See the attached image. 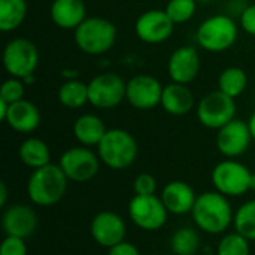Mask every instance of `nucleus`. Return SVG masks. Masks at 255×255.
<instances>
[{
	"instance_id": "f257e3e1",
	"label": "nucleus",
	"mask_w": 255,
	"mask_h": 255,
	"mask_svg": "<svg viewBox=\"0 0 255 255\" xmlns=\"http://www.w3.org/2000/svg\"><path fill=\"white\" fill-rule=\"evenodd\" d=\"M191 218L203 233L223 235L233 224L235 212L224 194L218 191H206L197 196Z\"/></svg>"
},
{
	"instance_id": "f03ea898",
	"label": "nucleus",
	"mask_w": 255,
	"mask_h": 255,
	"mask_svg": "<svg viewBox=\"0 0 255 255\" xmlns=\"http://www.w3.org/2000/svg\"><path fill=\"white\" fill-rule=\"evenodd\" d=\"M67 184L69 179L60 164L49 163L31 172L27 181V196L36 206H54L64 197Z\"/></svg>"
},
{
	"instance_id": "7ed1b4c3",
	"label": "nucleus",
	"mask_w": 255,
	"mask_h": 255,
	"mask_svg": "<svg viewBox=\"0 0 255 255\" xmlns=\"http://www.w3.org/2000/svg\"><path fill=\"white\" fill-rule=\"evenodd\" d=\"M117 25L103 16H87L73 30V40L78 49L87 55H102L111 51L117 42Z\"/></svg>"
},
{
	"instance_id": "20e7f679",
	"label": "nucleus",
	"mask_w": 255,
	"mask_h": 255,
	"mask_svg": "<svg viewBox=\"0 0 255 255\" xmlns=\"http://www.w3.org/2000/svg\"><path fill=\"white\" fill-rule=\"evenodd\" d=\"M97 155L106 167L124 170L130 167L139 154V146L131 133L124 128H108L106 134L97 145Z\"/></svg>"
},
{
	"instance_id": "39448f33",
	"label": "nucleus",
	"mask_w": 255,
	"mask_h": 255,
	"mask_svg": "<svg viewBox=\"0 0 255 255\" xmlns=\"http://www.w3.org/2000/svg\"><path fill=\"white\" fill-rule=\"evenodd\" d=\"M239 36V27L236 21L226 15L217 13L206 18L196 31L197 45L208 52H224L230 49Z\"/></svg>"
},
{
	"instance_id": "423d86ee",
	"label": "nucleus",
	"mask_w": 255,
	"mask_h": 255,
	"mask_svg": "<svg viewBox=\"0 0 255 255\" xmlns=\"http://www.w3.org/2000/svg\"><path fill=\"white\" fill-rule=\"evenodd\" d=\"M1 63L9 76L25 79L33 76L39 66V49L25 37H13L3 48Z\"/></svg>"
},
{
	"instance_id": "0eeeda50",
	"label": "nucleus",
	"mask_w": 255,
	"mask_h": 255,
	"mask_svg": "<svg viewBox=\"0 0 255 255\" xmlns=\"http://www.w3.org/2000/svg\"><path fill=\"white\" fill-rule=\"evenodd\" d=\"M251 176L253 172L245 164L236 158H226L212 169L211 181L215 191L226 197H239L251 191Z\"/></svg>"
},
{
	"instance_id": "6e6552de",
	"label": "nucleus",
	"mask_w": 255,
	"mask_h": 255,
	"mask_svg": "<svg viewBox=\"0 0 255 255\" xmlns=\"http://www.w3.org/2000/svg\"><path fill=\"white\" fill-rule=\"evenodd\" d=\"M196 117L203 127L220 130L236 118V99L220 90H214L199 100L196 105Z\"/></svg>"
},
{
	"instance_id": "1a4fd4ad",
	"label": "nucleus",
	"mask_w": 255,
	"mask_h": 255,
	"mask_svg": "<svg viewBox=\"0 0 255 255\" xmlns=\"http://www.w3.org/2000/svg\"><path fill=\"white\" fill-rule=\"evenodd\" d=\"M88 103L100 111L114 109L126 100V85L120 75L103 72L91 78L88 82Z\"/></svg>"
},
{
	"instance_id": "9d476101",
	"label": "nucleus",
	"mask_w": 255,
	"mask_h": 255,
	"mask_svg": "<svg viewBox=\"0 0 255 255\" xmlns=\"http://www.w3.org/2000/svg\"><path fill=\"white\" fill-rule=\"evenodd\" d=\"M100 158L91 148L79 145L66 149L60 157V167L72 182H88L97 176L100 169Z\"/></svg>"
},
{
	"instance_id": "9b49d317",
	"label": "nucleus",
	"mask_w": 255,
	"mask_h": 255,
	"mask_svg": "<svg viewBox=\"0 0 255 255\" xmlns=\"http://www.w3.org/2000/svg\"><path fill=\"white\" fill-rule=\"evenodd\" d=\"M167 209L160 197L133 196L128 202V217L131 223L145 232H157L164 227L167 221Z\"/></svg>"
},
{
	"instance_id": "f8f14e48",
	"label": "nucleus",
	"mask_w": 255,
	"mask_h": 255,
	"mask_svg": "<svg viewBox=\"0 0 255 255\" xmlns=\"http://www.w3.org/2000/svg\"><path fill=\"white\" fill-rule=\"evenodd\" d=\"M164 85L152 75H136L127 81L126 100L137 111H151L161 103Z\"/></svg>"
},
{
	"instance_id": "ddd939ff",
	"label": "nucleus",
	"mask_w": 255,
	"mask_h": 255,
	"mask_svg": "<svg viewBox=\"0 0 255 255\" xmlns=\"http://www.w3.org/2000/svg\"><path fill=\"white\" fill-rule=\"evenodd\" d=\"M175 28V22L169 18L164 9H149L140 13L134 22V33L137 39L148 45H158L166 42Z\"/></svg>"
},
{
	"instance_id": "4468645a",
	"label": "nucleus",
	"mask_w": 255,
	"mask_h": 255,
	"mask_svg": "<svg viewBox=\"0 0 255 255\" xmlns=\"http://www.w3.org/2000/svg\"><path fill=\"white\" fill-rule=\"evenodd\" d=\"M253 142L248 121L235 118L220 130H217L215 143L226 158H238L244 155Z\"/></svg>"
},
{
	"instance_id": "2eb2a0df",
	"label": "nucleus",
	"mask_w": 255,
	"mask_h": 255,
	"mask_svg": "<svg viewBox=\"0 0 255 255\" xmlns=\"http://www.w3.org/2000/svg\"><path fill=\"white\" fill-rule=\"evenodd\" d=\"M90 235L93 241L102 248H112L126 241L127 226L123 217L112 211H102L96 214L90 223Z\"/></svg>"
},
{
	"instance_id": "dca6fc26",
	"label": "nucleus",
	"mask_w": 255,
	"mask_h": 255,
	"mask_svg": "<svg viewBox=\"0 0 255 255\" xmlns=\"http://www.w3.org/2000/svg\"><path fill=\"white\" fill-rule=\"evenodd\" d=\"M37 224H39L37 214L28 205L15 203L3 209L1 229L4 232V236L28 239L36 233Z\"/></svg>"
},
{
	"instance_id": "f3484780",
	"label": "nucleus",
	"mask_w": 255,
	"mask_h": 255,
	"mask_svg": "<svg viewBox=\"0 0 255 255\" xmlns=\"http://www.w3.org/2000/svg\"><path fill=\"white\" fill-rule=\"evenodd\" d=\"M202 67L200 55L196 46L184 45L175 49L167 60V75L172 82L178 84H191Z\"/></svg>"
},
{
	"instance_id": "a211bd4d",
	"label": "nucleus",
	"mask_w": 255,
	"mask_h": 255,
	"mask_svg": "<svg viewBox=\"0 0 255 255\" xmlns=\"http://www.w3.org/2000/svg\"><path fill=\"white\" fill-rule=\"evenodd\" d=\"M160 199L164 203L169 214L187 215L191 214L197 194L194 193L190 184L184 181H172L163 187Z\"/></svg>"
},
{
	"instance_id": "6ab92c4d",
	"label": "nucleus",
	"mask_w": 255,
	"mask_h": 255,
	"mask_svg": "<svg viewBox=\"0 0 255 255\" xmlns=\"http://www.w3.org/2000/svg\"><path fill=\"white\" fill-rule=\"evenodd\" d=\"M40 121L42 115L39 108L33 102L22 99L9 105L7 115L3 123H6L7 127L16 133L30 134L40 126Z\"/></svg>"
},
{
	"instance_id": "aec40b11",
	"label": "nucleus",
	"mask_w": 255,
	"mask_h": 255,
	"mask_svg": "<svg viewBox=\"0 0 255 255\" xmlns=\"http://www.w3.org/2000/svg\"><path fill=\"white\" fill-rule=\"evenodd\" d=\"M164 112L173 117H184L196 108V100L191 88L185 84L170 82L164 85L161 94V103Z\"/></svg>"
},
{
	"instance_id": "412c9836",
	"label": "nucleus",
	"mask_w": 255,
	"mask_h": 255,
	"mask_svg": "<svg viewBox=\"0 0 255 255\" xmlns=\"http://www.w3.org/2000/svg\"><path fill=\"white\" fill-rule=\"evenodd\" d=\"M49 16L58 28L75 30L87 18V6L84 0H52Z\"/></svg>"
},
{
	"instance_id": "4be33fe9",
	"label": "nucleus",
	"mask_w": 255,
	"mask_h": 255,
	"mask_svg": "<svg viewBox=\"0 0 255 255\" xmlns=\"http://www.w3.org/2000/svg\"><path fill=\"white\" fill-rule=\"evenodd\" d=\"M108 128L103 120L96 114H82L73 123V136L79 145L93 148L100 143Z\"/></svg>"
},
{
	"instance_id": "5701e85b",
	"label": "nucleus",
	"mask_w": 255,
	"mask_h": 255,
	"mask_svg": "<svg viewBox=\"0 0 255 255\" xmlns=\"http://www.w3.org/2000/svg\"><path fill=\"white\" fill-rule=\"evenodd\" d=\"M18 157L22 164L30 169H39L51 163V151L45 140L39 137H27L18 148Z\"/></svg>"
},
{
	"instance_id": "b1692460",
	"label": "nucleus",
	"mask_w": 255,
	"mask_h": 255,
	"mask_svg": "<svg viewBox=\"0 0 255 255\" xmlns=\"http://www.w3.org/2000/svg\"><path fill=\"white\" fill-rule=\"evenodd\" d=\"M60 105L67 109H79L88 103V84L76 78L66 79L57 93Z\"/></svg>"
},
{
	"instance_id": "393cba45",
	"label": "nucleus",
	"mask_w": 255,
	"mask_h": 255,
	"mask_svg": "<svg viewBox=\"0 0 255 255\" xmlns=\"http://www.w3.org/2000/svg\"><path fill=\"white\" fill-rule=\"evenodd\" d=\"M27 12L25 0H0V30L9 33L19 28L27 18Z\"/></svg>"
},
{
	"instance_id": "a878e982",
	"label": "nucleus",
	"mask_w": 255,
	"mask_h": 255,
	"mask_svg": "<svg viewBox=\"0 0 255 255\" xmlns=\"http://www.w3.org/2000/svg\"><path fill=\"white\" fill-rule=\"evenodd\" d=\"M247 87H248V75L242 67L238 66L226 67L218 76V90L233 99L242 96Z\"/></svg>"
},
{
	"instance_id": "bb28decb",
	"label": "nucleus",
	"mask_w": 255,
	"mask_h": 255,
	"mask_svg": "<svg viewBox=\"0 0 255 255\" xmlns=\"http://www.w3.org/2000/svg\"><path fill=\"white\" fill-rule=\"evenodd\" d=\"M200 248V236L196 229L181 227L170 238V250L175 255H196Z\"/></svg>"
},
{
	"instance_id": "cd10ccee",
	"label": "nucleus",
	"mask_w": 255,
	"mask_h": 255,
	"mask_svg": "<svg viewBox=\"0 0 255 255\" xmlns=\"http://www.w3.org/2000/svg\"><path fill=\"white\" fill-rule=\"evenodd\" d=\"M235 232L245 236L248 241L255 242V199L245 202L235 212L233 220Z\"/></svg>"
},
{
	"instance_id": "c85d7f7f",
	"label": "nucleus",
	"mask_w": 255,
	"mask_h": 255,
	"mask_svg": "<svg viewBox=\"0 0 255 255\" xmlns=\"http://www.w3.org/2000/svg\"><path fill=\"white\" fill-rule=\"evenodd\" d=\"M217 255H251V241L238 232L226 233L217 245Z\"/></svg>"
},
{
	"instance_id": "c756f323",
	"label": "nucleus",
	"mask_w": 255,
	"mask_h": 255,
	"mask_svg": "<svg viewBox=\"0 0 255 255\" xmlns=\"http://www.w3.org/2000/svg\"><path fill=\"white\" fill-rule=\"evenodd\" d=\"M164 10L175 25L185 24L196 15L197 0H169Z\"/></svg>"
},
{
	"instance_id": "7c9ffc66",
	"label": "nucleus",
	"mask_w": 255,
	"mask_h": 255,
	"mask_svg": "<svg viewBox=\"0 0 255 255\" xmlns=\"http://www.w3.org/2000/svg\"><path fill=\"white\" fill-rule=\"evenodd\" d=\"M25 94V82L19 78L9 76L3 81L0 87V100H4L6 103H15L24 99Z\"/></svg>"
},
{
	"instance_id": "2f4dec72",
	"label": "nucleus",
	"mask_w": 255,
	"mask_h": 255,
	"mask_svg": "<svg viewBox=\"0 0 255 255\" xmlns=\"http://www.w3.org/2000/svg\"><path fill=\"white\" fill-rule=\"evenodd\" d=\"M133 191L136 196H152L157 193V179L151 173H140L134 178Z\"/></svg>"
},
{
	"instance_id": "473e14b6",
	"label": "nucleus",
	"mask_w": 255,
	"mask_h": 255,
	"mask_svg": "<svg viewBox=\"0 0 255 255\" xmlns=\"http://www.w3.org/2000/svg\"><path fill=\"white\" fill-rule=\"evenodd\" d=\"M0 255H27L25 239L4 236V239L0 244Z\"/></svg>"
},
{
	"instance_id": "72a5a7b5",
	"label": "nucleus",
	"mask_w": 255,
	"mask_h": 255,
	"mask_svg": "<svg viewBox=\"0 0 255 255\" xmlns=\"http://www.w3.org/2000/svg\"><path fill=\"white\" fill-rule=\"evenodd\" d=\"M239 24L245 33L255 37V3L254 4H248L247 7L242 9Z\"/></svg>"
},
{
	"instance_id": "f704fd0d",
	"label": "nucleus",
	"mask_w": 255,
	"mask_h": 255,
	"mask_svg": "<svg viewBox=\"0 0 255 255\" xmlns=\"http://www.w3.org/2000/svg\"><path fill=\"white\" fill-rule=\"evenodd\" d=\"M108 255H140V253L136 245H133L131 242H127V241H123V242L114 245L112 248H109Z\"/></svg>"
},
{
	"instance_id": "c9c22d12",
	"label": "nucleus",
	"mask_w": 255,
	"mask_h": 255,
	"mask_svg": "<svg viewBox=\"0 0 255 255\" xmlns=\"http://www.w3.org/2000/svg\"><path fill=\"white\" fill-rule=\"evenodd\" d=\"M7 203V185L4 182H0V208L4 209Z\"/></svg>"
},
{
	"instance_id": "e433bc0d",
	"label": "nucleus",
	"mask_w": 255,
	"mask_h": 255,
	"mask_svg": "<svg viewBox=\"0 0 255 255\" xmlns=\"http://www.w3.org/2000/svg\"><path fill=\"white\" fill-rule=\"evenodd\" d=\"M7 109H9V103H6L4 100H0V120L1 121H4L7 115Z\"/></svg>"
},
{
	"instance_id": "4c0bfd02",
	"label": "nucleus",
	"mask_w": 255,
	"mask_h": 255,
	"mask_svg": "<svg viewBox=\"0 0 255 255\" xmlns=\"http://www.w3.org/2000/svg\"><path fill=\"white\" fill-rule=\"evenodd\" d=\"M248 126H250V131H251L253 140L255 142V111L251 114V117H250V120H248Z\"/></svg>"
},
{
	"instance_id": "58836bf2",
	"label": "nucleus",
	"mask_w": 255,
	"mask_h": 255,
	"mask_svg": "<svg viewBox=\"0 0 255 255\" xmlns=\"http://www.w3.org/2000/svg\"><path fill=\"white\" fill-rule=\"evenodd\" d=\"M250 188H251V191H255V173H253V176H251V185H250Z\"/></svg>"
},
{
	"instance_id": "ea45409f",
	"label": "nucleus",
	"mask_w": 255,
	"mask_h": 255,
	"mask_svg": "<svg viewBox=\"0 0 255 255\" xmlns=\"http://www.w3.org/2000/svg\"><path fill=\"white\" fill-rule=\"evenodd\" d=\"M214 0H197V3H211Z\"/></svg>"
}]
</instances>
